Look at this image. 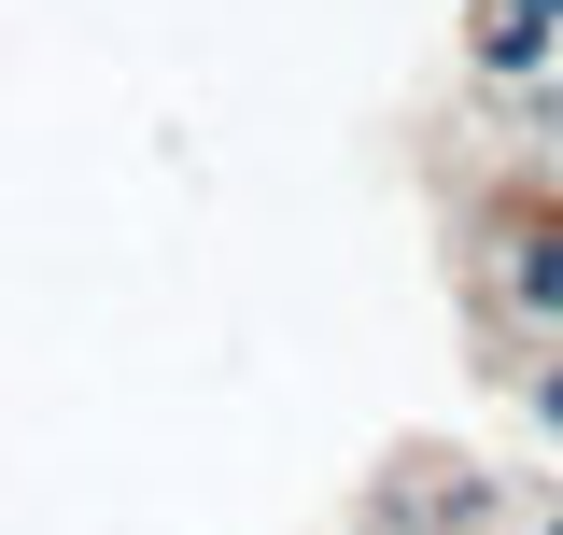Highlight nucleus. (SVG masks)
<instances>
[{"mask_svg":"<svg viewBox=\"0 0 563 535\" xmlns=\"http://www.w3.org/2000/svg\"><path fill=\"white\" fill-rule=\"evenodd\" d=\"M550 29H563V0H479V70H536Z\"/></svg>","mask_w":563,"mask_h":535,"instance_id":"f257e3e1","label":"nucleus"}]
</instances>
